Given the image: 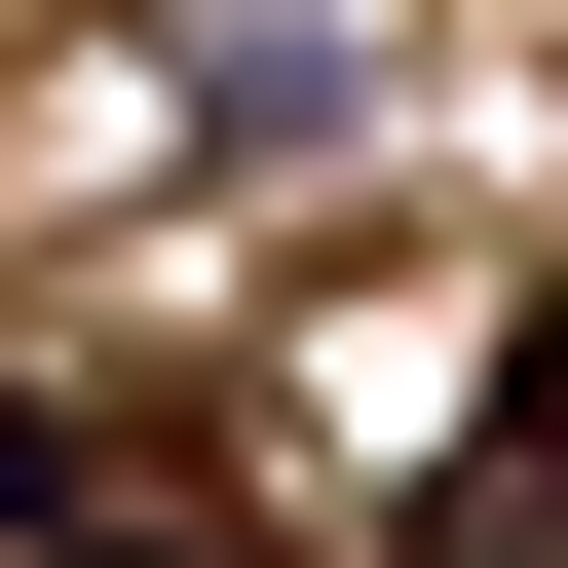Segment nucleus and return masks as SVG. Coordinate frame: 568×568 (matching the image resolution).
Wrapping results in <instances>:
<instances>
[{
  "label": "nucleus",
  "mask_w": 568,
  "mask_h": 568,
  "mask_svg": "<svg viewBox=\"0 0 568 568\" xmlns=\"http://www.w3.org/2000/svg\"><path fill=\"white\" fill-rule=\"evenodd\" d=\"M417 568H568V304L493 342V417H455V493H417Z\"/></svg>",
  "instance_id": "1"
},
{
  "label": "nucleus",
  "mask_w": 568,
  "mask_h": 568,
  "mask_svg": "<svg viewBox=\"0 0 568 568\" xmlns=\"http://www.w3.org/2000/svg\"><path fill=\"white\" fill-rule=\"evenodd\" d=\"M39 568H265V530H227V493H114V455H77V530H39Z\"/></svg>",
  "instance_id": "2"
}]
</instances>
